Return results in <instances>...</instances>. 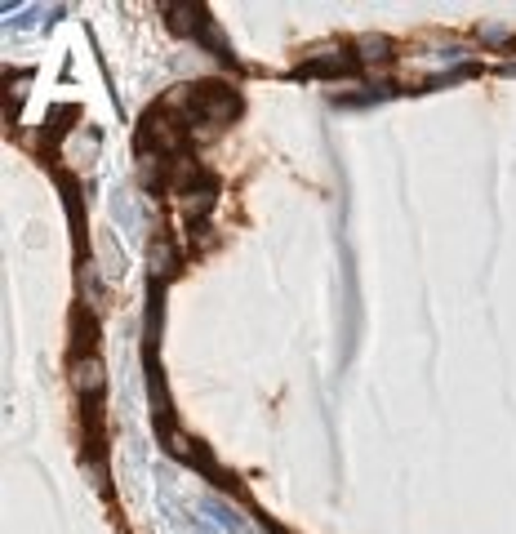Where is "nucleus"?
Masks as SVG:
<instances>
[{
    "instance_id": "1",
    "label": "nucleus",
    "mask_w": 516,
    "mask_h": 534,
    "mask_svg": "<svg viewBox=\"0 0 516 534\" xmlns=\"http://www.w3.org/2000/svg\"><path fill=\"white\" fill-rule=\"evenodd\" d=\"M99 383H103V366H99L94 357L76 366V387H81V392H99Z\"/></svg>"
},
{
    "instance_id": "2",
    "label": "nucleus",
    "mask_w": 516,
    "mask_h": 534,
    "mask_svg": "<svg viewBox=\"0 0 516 534\" xmlns=\"http://www.w3.org/2000/svg\"><path fill=\"white\" fill-rule=\"evenodd\" d=\"M387 50H392V45H387L383 36H365V41H361V53H365V58H369V62H378V58H387Z\"/></svg>"
}]
</instances>
